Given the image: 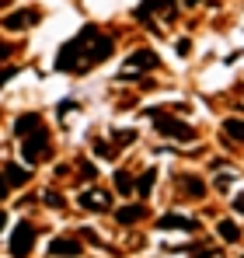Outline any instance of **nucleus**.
<instances>
[{"instance_id": "nucleus-15", "label": "nucleus", "mask_w": 244, "mask_h": 258, "mask_svg": "<svg viewBox=\"0 0 244 258\" xmlns=\"http://www.w3.org/2000/svg\"><path fill=\"white\" fill-rule=\"evenodd\" d=\"M143 216H147L143 206H122V210H115V220L126 223V227H129V223H136V220H143Z\"/></svg>"}, {"instance_id": "nucleus-16", "label": "nucleus", "mask_w": 244, "mask_h": 258, "mask_svg": "<svg viewBox=\"0 0 244 258\" xmlns=\"http://www.w3.org/2000/svg\"><path fill=\"white\" fill-rule=\"evenodd\" d=\"M216 230H220V237H223V241H237V237H241V227H237L234 220H220V227H216Z\"/></svg>"}, {"instance_id": "nucleus-19", "label": "nucleus", "mask_w": 244, "mask_h": 258, "mask_svg": "<svg viewBox=\"0 0 244 258\" xmlns=\"http://www.w3.org/2000/svg\"><path fill=\"white\" fill-rule=\"evenodd\" d=\"M94 154H98V157H115V147L105 143V140H94Z\"/></svg>"}, {"instance_id": "nucleus-24", "label": "nucleus", "mask_w": 244, "mask_h": 258, "mask_svg": "<svg viewBox=\"0 0 244 258\" xmlns=\"http://www.w3.org/2000/svg\"><path fill=\"white\" fill-rule=\"evenodd\" d=\"M81 237H84V241H91V244H101V241H98V234H94V230H87V227L81 230Z\"/></svg>"}, {"instance_id": "nucleus-12", "label": "nucleus", "mask_w": 244, "mask_h": 258, "mask_svg": "<svg viewBox=\"0 0 244 258\" xmlns=\"http://www.w3.org/2000/svg\"><path fill=\"white\" fill-rule=\"evenodd\" d=\"M178 185H181V192H189V199H203L206 196V185L196 178V174H181Z\"/></svg>"}, {"instance_id": "nucleus-26", "label": "nucleus", "mask_w": 244, "mask_h": 258, "mask_svg": "<svg viewBox=\"0 0 244 258\" xmlns=\"http://www.w3.org/2000/svg\"><path fill=\"white\" fill-rule=\"evenodd\" d=\"M234 210H237V213H244V192L237 196V199H234Z\"/></svg>"}, {"instance_id": "nucleus-9", "label": "nucleus", "mask_w": 244, "mask_h": 258, "mask_svg": "<svg viewBox=\"0 0 244 258\" xmlns=\"http://www.w3.org/2000/svg\"><path fill=\"white\" fill-rule=\"evenodd\" d=\"M157 227H161V230H196L199 223L189 220V216H181V213H164L161 220H157Z\"/></svg>"}, {"instance_id": "nucleus-17", "label": "nucleus", "mask_w": 244, "mask_h": 258, "mask_svg": "<svg viewBox=\"0 0 244 258\" xmlns=\"http://www.w3.org/2000/svg\"><path fill=\"white\" fill-rule=\"evenodd\" d=\"M223 133H227L230 140H241L244 143V119H227V122H223Z\"/></svg>"}, {"instance_id": "nucleus-5", "label": "nucleus", "mask_w": 244, "mask_h": 258, "mask_svg": "<svg viewBox=\"0 0 244 258\" xmlns=\"http://www.w3.org/2000/svg\"><path fill=\"white\" fill-rule=\"evenodd\" d=\"M174 11H178L174 0H143V4L136 7V18H140V21H150V14H161L164 21H171Z\"/></svg>"}, {"instance_id": "nucleus-14", "label": "nucleus", "mask_w": 244, "mask_h": 258, "mask_svg": "<svg viewBox=\"0 0 244 258\" xmlns=\"http://www.w3.org/2000/svg\"><path fill=\"white\" fill-rule=\"evenodd\" d=\"M32 174H28V168H18V164H4V181L7 185H25Z\"/></svg>"}, {"instance_id": "nucleus-21", "label": "nucleus", "mask_w": 244, "mask_h": 258, "mask_svg": "<svg viewBox=\"0 0 244 258\" xmlns=\"http://www.w3.org/2000/svg\"><path fill=\"white\" fill-rule=\"evenodd\" d=\"M77 168H81V178H87V181H91V178L98 174V168H94L91 161H77Z\"/></svg>"}, {"instance_id": "nucleus-4", "label": "nucleus", "mask_w": 244, "mask_h": 258, "mask_svg": "<svg viewBox=\"0 0 244 258\" xmlns=\"http://www.w3.org/2000/svg\"><path fill=\"white\" fill-rule=\"evenodd\" d=\"M32 244H35V227H32V223H18L14 234H11V255L28 258L32 255Z\"/></svg>"}, {"instance_id": "nucleus-10", "label": "nucleus", "mask_w": 244, "mask_h": 258, "mask_svg": "<svg viewBox=\"0 0 244 258\" xmlns=\"http://www.w3.org/2000/svg\"><path fill=\"white\" fill-rule=\"evenodd\" d=\"M35 21H39V14H35V11H14V14H7V18H4V28H11V32H21V28L35 25Z\"/></svg>"}, {"instance_id": "nucleus-20", "label": "nucleus", "mask_w": 244, "mask_h": 258, "mask_svg": "<svg viewBox=\"0 0 244 258\" xmlns=\"http://www.w3.org/2000/svg\"><path fill=\"white\" fill-rule=\"evenodd\" d=\"M112 136H115V140H119L122 147H126V143H133V140H136V129H115Z\"/></svg>"}, {"instance_id": "nucleus-32", "label": "nucleus", "mask_w": 244, "mask_h": 258, "mask_svg": "<svg viewBox=\"0 0 244 258\" xmlns=\"http://www.w3.org/2000/svg\"><path fill=\"white\" fill-rule=\"evenodd\" d=\"M4 4H7V0H0V7H4Z\"/></svg>"}, {"instance_id": "nucleus-31", "label": "nucleus", "mask_w": 244, "mask_h": 258, "mask_svg": "<svg viewBox=\"0 0 244 258\" xmlns=\"http://www.w3.org/2000/svg\"><path fill=\"white\" fill-rule=\"evenodd\" d=\"M4 223H7V216H4V213H0V230H4Z\"/></svg>"}, {"instance_id": "nucleus-8", "label": "nucleus", "mask_w": 244, "mask_h": 258, "mask_svg": "<svg viewBox=\"0 0 244 258\" xmlns=\"http://www.w3.org/2000/svg\"><path fill=\"white\" fill-rule=\"evenodd\" d=\"M49 251L56 258H77L81 255V241H77V237H56V241L49 244Z\"/></svg>"}, {"instance_id": "nucleus-6", "label": "nucleus", "mask_w": 244, "mask_h": 258, "mask_svg": "<svg viewBox=\"0 0 244 258\" xmlns=\"http://www.w3.org/2000/svg\"><path fill=\"white\" fill-rule=\"evenodd\" d=\"M150 67H157V56H154L150 49H140V52H133V56L126 59L119 77H136V74H143V70H150Z\"/></svg>"}, {"instance_id": "nucleus-28", "label": "nucleus", "mask_w": 244, "mask_h": 258, "mask_svg": "<svg viewBox=\"0 0 244 258\" xmlns=\"http://www.w3.org/2000/svg\"><path fill=\"white\" fill-rule=\"evenodd\" d=\"M196 251H199V248H196ZM192 258H220V255H216V251H199V255H192Z\"/></svg>"}, {"instance_id": "nucleus-1", "label": "nucleus", "mask_w": 244, "mask_h": 258, "mask_svg": "<svg viewBox=\"0 0 244 258\" xmlns=\"http://www.w3.org/2000/svg\"><path fill=\"white\" fill-rule=\"evenodd\" d=\"M112 52H115V39L112 35H101L94 25H84L81 32L59 49L56 70H63V74H87L91 67L105 63Z\"/></svg>"}, {"instance_id": "nucleus-7", "label": "nucleus", "mask_w": 244, "mask_h": 258, "mask_svg": "<svg viewBox=\"0 0 244 258\" xmlns=\"http://www.w3.org/2000/svg\"><path fill=\"white\" fill-rule=\"evenodd\" d=\"M81 206L91 210V213H105V210H112V196L105 188H87L81 196Z\"/></svg>"}, {"instance_id": "nucleus-3", "label": "nucleus", "mask_w": 244, "mask_h": 258, "mask_svg": "<svg viewBox=\"0 0 244 258\" xmlns=\"http://www.w3.org/2000/svg\"><path fill=\"white\" fill-rule=\"evenodd\" d=\"M150 119H154V126L161 129L164 136H174V140H196V129L189 126V122H178V119H171V115H164V112H150Z\"/></svg>"}, {"instance_id": "nucleus-22", "label": "nucleus", "mask_w": 244, "mask_h": 258, "mask_svg": "<svg viewBox=\"0 0 244 258\" xmlns=\"http://www.w3.org/2000/svg\"><path fill=\"white\" fill-rule=\"evenodd\" d=\"M42 199H45L49 206H56V210H63V199H59V192H42Z\"/></svg>"}, {"instance_id": "nucleus-23", "label": "nucleus", "mask_w": 244, "mask_h": 258, "mask_svg": "<svg viewBox=\"0 0 244 258\" xmlns=\"http://www.w3.org/2000/svg\"><path fill=\"white\" fill-rule=\"evenodd\" d=\"M11 77H18V67H7V70H0V87L7 84Z\"/></svg>"}, {"instance_id": "nucleus-30", "label": "nucleus", "mask_w": 244, "mask_h": 258, "mask_svg": "<svg viewBox=\"0 0 244 258\" xmlns=\"http://www.w3.org/2000/svg\"><path fill=\"white\" fill-rule=\"evenodd\" d=\"M196 4H199V0H185V7H196Z\"/></svg>"}, {"instance_id": "nucleus-25", "label": "nucleus", "mask_w": 244, "mask_h": 258, "mask_svg": "<svg viewBox=\"0 0 244 258\" xmlns=\"http://www.w3.org/2000/svg\"><path fill=\"white\" fill-rule=\"evenodd\" d=\"M189 49H192V42H189V39H178V52H181V56H185Z\"/></svg>"}, {"instance_id": "nucleus-11", "label": "nucleus", "mask_w": 244, "mask_h": 258, "mask_svg": "<svg viewBox=\"0 0 244 258\" xmlns=\"http://www.w3.org/2000/svg\"><path fill=\"white\" fill-rule=\"evenodd\" d=\"M35 129H42V115L39 112H25V115L14 122V133H18V136H28V133H35Z\"/></svg>"}, {"instance_id": "nucleus-2", "label": "nucleus", "mask_w": 244, "mask_h": 258, "mask_svg": "<svg viewBox=\"0 0 244 258\" xmlns=\"http://www.w3.org/2000/svg\"><path fill=\"white\" fill-rule=\"evenodd\" d=\"M21 157H25V164H39V161L49 157V133L45 129L21 136Z\"/></svg>"}, {"instance_id": "nucleus-29", "label": "nucleus", "mask_w": 244, "mask_h": 258, "mask_svg": "<svg viewBox=\"0 0 244 258\" xmlns=\"http://www.w3.org/2000/svg\"><path fill=\"white\" fill-rule=\"evenodd\" d=\"M4 56H11V45H4V42H0V59H4Z\"/></svg>"}, {"instance_id": "nucleus-13", "label": "nucleus", "mask_w": 244, "mask_h": 258, "mask_svg": "<svg viewBox=\"0 0 244 258\" xmlns=\"http://www.w3.org/2000/svg\"><path fill=\"white\" fill-rule=\"evenodd\" d=\"M154 178H157V168H147V171L140 174V178H133V192H140V196H150V188H154Z\"/></svg>"}, {"instance_id": "nucleus-27", "label": "nucleus", "mask_w": 244, "mask_h": 258, "mask_svg": "<svg viewBox=\"0 0 244 258\" xmlns=\"http://www.w3.org/2000/svg\"><path fill=\"white\" fill-rule=\"evenodd\" d=\"M7 188H11V185H7V181H4V174H0V199H7Z\"/></svg>"}, {"instance_id": "nucleus-18", "label": "nucleus", "mask_w": 244, "mask_h": 258, "mask_svg": "<svg viewBox=\"0 0 244 258\" xmlns=\"http://www.w3.org/2000/svg\"><path fill=\"white\" fill-rule=\"evenodd\" d=\"M115 188H119L122 196H129V192H133V174H126V171H115Z\"/></svg>"}]
</instances>
